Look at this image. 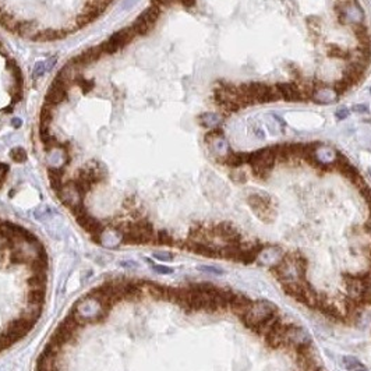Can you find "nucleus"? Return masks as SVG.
Listing matches in <instances>:
<instances>
[{
	"label": "nucleus",
	"mask_w": 371,
	"mask_h": 371,
	"mask_svg": "<svg viewBox=\"0 0 371 371\" xmlns=\"http://www.w3.org/2000/svg\"><path fill=\"white\" fill-rule=\"evenodd\" d=\"M334 88H335V91L339 94V97L342 95V94H344V92H347L349 89H350V84L347 82V81H344V79L342 80H339L338 82H336L335 85H334Z\"/></svg>",
	"instance_id": "30"
},
{
	"label": "nucleus",
	"mask_w": 371,
	"mask_h": 371,
	"mask_svg": "<svg viewBox=\"0 0 371 371\" xmlns=\"http://www.w3.org/2000/svg\"><path fill=\"white\" fill-rule=\"evenodd\" d=\"M247 203L253 212L260 218L263 222H272L276 216L272 201L268 195L265 194H251L247 198Z\"/></svg>",
	"instance_id": "6"
},
{
	"label": "nucleus",
	"mask_w": 371,
	"mask_h": 371,
	"mask_svg": "<svg viewBox=\"0 0 371 371\" xmlns=\"http://www.w3.org/2000/svg\"><path fill=\"white\" fill-rule=\"evenodd\" d=\"M198 269H200V271H203V272H207V274H212V275L223 274V271H222L221 268H218V266H212V265H201V266H198Z\"/></svg>",
	"instance_id": "33"
},
{
	"label": "nucleus",
	"mask_w": 371,
	"mask_h": 371,
	"mask_svg": "<svg viewBox=\"0 0 371 371\" xmlns=\"http://www.w3.org/2000/svg\"><path fill=\"white\" fill-rule=\"evenodd\" d=\"M279 311L278 307L275 306L272 301L268 300H260L253 301L251 307L248 310V313L241 318V321L244 322V325L253 331H258L260 328L264 325L268 319L276 316Z\"/></svg>",
	"instance_id": "2"
},
{
	"label": "nucleus",
	"mask_w": 371,
	"mask_h": 371,
	"mask_svg": "<svg viewBox=\"0 0 371 371\" xmlns=\"http://www.w3.org/2000/svg\"><path fill=\"white\" fill-rule=\"evenodd\" d=\"M152 256H154V258L159 260V261H172L173 260V254L172 253H166V251H157Z\"/></svg>",
	"instance_id": "35"
},
{
	"label": "nucleus",
	"mask_w": 371,
	"mask_h": 371,
	"mask_svg": "<svg viewBox=\"0 0 371 371\" xmlns=\"http://www.w3.org/2000/svg\"><path fill=\"white\" fill-rule=\"evenodd\" d=\"M198 123L205 129L215 130V129H218L221 126L222 116L215 113V112H205V113H201L198 116Z\"/></svg>",
	"instance_id": "20"
},
{
	"label": "nucleus",
	"mask_w": 371,
	"mask_h": 371,
	"mask_svg": "<svg viewBox=\"0 0 371 371\" xmlns=\"http://www.w3.org/2000/svg\"><path fill=\"white\" fill-rule=\"evenodd\" d=\"M248 165L251 166L253 175L258 179H265L276 163L272 147H266L248 154Z\"/></svg>",
	"instance_id": "4"
},
{
	"label": "nucleus",
	"mask_w": 371,
	"mask_h": 371,
	"mask_svg": "<svg viewBox=\"0 0 371 371\" xmlns=\"http://www.w3.org/2000/svg\"><path fill=\"white\" fill-rule=\"evenodd\" d=\"M354 371H367V370H364V369H362V367H359V369H356Z\"/></svg>",
	"instance_id": "44"
},
{
	"label": "nucleus",
	"mask_w": 371,
	"mask_h": 371,
	"mask_svg": "<svg viewBox=\"0 0 371 371\" xmlns=\"http://www.w3.org/2000/svg\"><path fill=\"white\" fill-rule=\"evenodd\" d=\"M10 157H11V159L14 162L21 163V162H26V152L21 147H17V148H13V150L10 151Z\"/></svg>",
	"instance_id": "29"
},
{
	"label": "nucleus",
	"mask_w": 371,
	"mask_h": 371,
	"mask_svg": "<svg viewBox=\"0 0 371 371\" xmlns=\"http://www.w3.org/2000/svg\"><path fill=\"white\" fill-rule=\"evenodd\" d=\"M327 52L329 57H336V59H350L352 57V53L344 51V48H341L338 45H329Z\"/></svg>",
	"instance_id": "26"
},
{
	"label": "nucleus",
	"mask_w": 371,
	"mask_h": 371,
	"mask_svg": "<svg viewBox=\"0 0 371 371\" xmlns=\"http://www.w3.org/2000/svg\"><path fill=\"white\" fill-rule=\"evenodd\" d=\"M311 99L319 104V105H331L338 101L339 94L336 92L334 87H314V89L310 94Z\"/></svg>",
	"instance_id": "14"
},
{
	"label": "nucleus",
	"mask_w": 371,
	"mask_h": 371,
	"mask_svg": "<svg viewBox=\"0 0 371 371\" xmlns=\"http://www.w3.org/2000/svg\"><path fill=\"white\" fill-rule=\"evenodd\" d=\"M286 328H288V324L282 322V319L279 318L276 322H275L272 328L265 334V341H266V344L271 346L272 349H279V347H285L286 344H285V334H286Z\"/></svg>",
	"instance_id": "12"
},
{
	"label": "nucleus",
	"mask_w": 371,
	"mask_h": 371,
	"mask_svg": "<svg viewBox=\"0 0 371 371\" xmlns=\"http://www.w3.org/2000/svg\"><path fill=\"white\" fill-rule=\"evenodd\" d=\"M67 91L69 88L64 87L63 84H60L59 81H53V84L51 85V88L48 89L46 92V97H45V104L48 105L56 106L59 104H62L63 101L67 99Z\"/></svg>",
	"instance_id": "15"
},
{
	"label": "nucleus",
	"mask_w": 371,
	"mask_h": 371,
	"mask_svg": "<svg viewBox=\"0 0 371 371\" xmlns=\"http://www.w3.org/2000/svg\"><path fill=\"white\" fill-rule=\"evenodd\" d=\"M247 162L248 154H241V152L236 154V152H232V151L226 155V158L222 160V163H225V165H228L230 168L235 169L240 168L241 165H244V163H247Z\"/></svg>",
	"instance_id": "21"
},
{
	"label": "nucleus",
	"mask_w": 371,
	"mask_h": 371,
	"mask_svg": "<svg viewBox=\"0 0 371 371\" xmlns=\"http://www.w3.org/2000/svg\"><path fill=\"white\" fill-rule=\"evenodd\" d=\"M177 3L176 0H152V4L158 6L159 9H165V7H170L172 4Z\"/></svg>",
	"instance_id": "36"
},
{
	"label": "nucleus",
	"mask_w": 371,
	"mask_h": 371,
	"mask_svg": "<svg viewBox=\"0 0 371 371\" xmlns=\"http://www.w3.org/2000/svg\"><path fill=\"white\" fill-rule=\"evenodd\" d=\"M56 39H59V35H57V31H53V29L39 31L34 36V41H38V42H51V41H56Z\"/></svg>",
	"instance_id": "27"
},
{
	"label": "nucleus",
	"mask_w": 371,
	"mask_h": 371,
	"mask_svg": "<svg viewBox=\"0 0 371 371\" xmlns=\"http://www.w3.org/2000/svg\"><path fill=\"white\" fill-rule=\"evenodd\" d=\"M56 63H57V56H51V57H48L44 62H38L34 66V70H32L34 77H41V76H44L46 73H49Z\"/></svg>",
	"instance_id": "22"
},
{
	"label": "nucleus",
	"mask_w": 371,
	"mask_h": 371,
	"mask_svg": "<svg viewBox=\"0 0 371 371\" xmlns=\"http://www.w3.org/2000/svg\"><path fill=\"white\" fill-rule=\"evenodd\" d=\"M338 21L344 26H357L364 21V11L357 0H339L335 4Z\"/></svg>",
	"instance_id": "5"
},
{
	"label": "nucleus",
	"mask_w": 371,
	"mask_h": 371,
	"mask_svg": "<svg viewBox=\"0 0 371 371\" xmlns=\"http://www.w3.org/2000/svg\"><path fill=\"white\" fill-rule=\"evenodd\" d=\"M160 13H162V9H159L155 4H151L148 9L135 18L134 24L132 26L135 34L137 35H147L157 24V21L160 17Z\"/></svg>",
	"instance_id": "8"
},
{
	"label": "nucleus",
	"mask_w": 371,
	"mask_h": 371,
	"mask_svg": "<svg viewBox=\"0 0 371 371\" xmlns=\"http://www.w3.org/2000/svg\"><path fill=\"white\" fill-rule=\"evenodd\" d=\"M81 66L74 62V59H71L70 62L67 63L62 70L57 73L56 76V81H59L60 84H63L64 87H70L74 82H77V80L81 77L80 71H81Z\"/></svg>",
	"instance_id": "13"
},
{
	"label": "nucleus",
	"mask_w": 371,
	"mask_h": 371,
	"mask_svg": "<svg viewBox=\"0 0 371 371\" xmlns=\"http://www.w3.org/2000/svg\"><path fill=\"white\" fill-rule=\"evenodd\" d=\"M77 84H79L80 87L82 88V92H89L91 89L94 88V81L92 80H85V79H82V77H80L79 80H77Z\"/></svg>",
	"instance_id": "32"
},
{
	"label": "nucleus",
	"mask_w": 371,
	"mask_h": 371,
	"mask_svg": "<svg viewBox=\"0 0 371 371\" xmlns=\"http://www.w3.org/2000/svg\"><path fill=\"white\" fill-rule=\"evenodd\" d=\"M205 142L208 144V147H210L212 154L218 158V160H221V162L226 158V155L230 152L229 144L226 141V138H225L222 130L215 129V130H211L210 132H207V135H205Z\"/></svg>",
	"instance_id": "9"
},
{
	"label": "nucleus",
	"mask_w": 371,
	"mask_h": 371,
	"mask_svg": "<svg viewBox=\"0 0 371 371\" xmlns=\"http://www.w3.org/2000/svg\"><path fill=\"white\" fill-rule=\"evenodd\" d=\"M39 32L38 26L32 21H23L20 23V26L17 28V34L21 35L23 38H28V39H34V36Z\"/></svg>",
	"instance_id": "24"
},
{
	"label": "nucleus",
	"mask_w": 371,
	"mask_h": 371,
	"mask_svg": "<svg viewBox=\"0 0 371 371\" xmlns=\"http://www.w3.org/2000/svg\"><path fill=\"white\" fill-rule=\"evenodd\" d=\"M366 226H367V229H369V233L371 235V219H369V222H367V225H366Z\"/></svg>",
	"instance_id": "43"
},
{
	"label": "nucleus",
	"mask_w": 371,
	"mask_h": 371,
	"mask_svg": "<svg viewBox=\"0 0 371 371\" xmlns=\"http://www.w3.org/2000/svg\"><path fill=\"white\" fill-rule=\"evenodd\" d=\"M281 99H285L286 102H300L303 101V92L294 82H279L275 85Z\"/></svg>",
	"instance_id": "16"
},
{
	"label": "nucleus",
	"mask_w": 371,
	"mask_h": 371,
	"mask_svg": "<svg viewBox=\"0 0 371 371\" xmlns=\"http://www.w3.org/2000/svg\"><path fill=\"white\" fill-rule=\"evenodd\" d=\"M11 112H13V106H7L3 109V113H11Z\"/></svg>",
	"instance_id": "42"
},
{
	"label": "nucleus",
	"mask_w": 371,
	"mask_h": 371,
	"mask_svg": "<svg viewBox=\"0 0 371 371\" xmlns=\"http://www.w3.org/2000/svg\"><path fill=\"white\" fill-rule=\"evenodd\" d=\"M177 3H180L186 9H193L195 6V0H176Z\"/></svg>",
	"instance_id": "40"
},
{
	"label": "nucleus",
	"mask_w": 371,
	"mask_h": 371,
	"mask_svg": "<svg viewBox=\"0 0 371 371\" xmlns=\"http://www.w3.org/2000/svg\"><path fill=\"white\" fill-rule=\"evenodd\" d=\"M353 32L357 41L360 42V46L363 48H371V35L369 32V28L364 24H357L353 26Z\"/></svg>",
	"instance_id": "23"
},
{
	"label": "nucleus",
	"mask_w": 371,
	"mask_h": 371,
	"mask_svg": "<svg viewBox=\"0 0 371 371\" xmlns=\"http://www.w3.org/2000/svg\"><path fill=\"white\" fill-rule=\"evenodd\" d=\"M344 367H346L347 370L354 371V370H356V369L362 367V364L357 362V360H356L354 357H344Z\"/></svg>",
	"instance_id": "34"
},
{
	"label": "nucleus",
	"mask_w": 371,
	"mask_h": 371,
	"mask_svg": "<svg viewBox=\"0 0 371 371\" xmlns=\"http://www.w3.org/2000/svg\"><path fill=\"white\" fill-rule=\"evenodd\" d=\"M352 110H353L354 113H367L369 112V106L364 105V104H362V105H354L352 107Z\"/></svg>",
	"instance_id": "39"
},
{
	"label": "nucleus",
	"mask_w": 371,
	"mask_h": 371,
	"mask_svg": "<svg viewBox=\"0 0 371 371\" xmlns=\"http://www.w3.org/2000/svg\"><path fill=\"white\" fill-rule=\"evenodd\" d=\"M11 126H13L14 129H18V127H21V126H23V120L16 117V119H13V120H11Z\"/></svg>",
	"instance_id": "41"
},
{
	"label": "nucleus",
	"mask_w": 371,
	"mask_h": 371,
	"mask_svg": "<svg viewBox=\"0 0 371 371\" xmlns=\"http://www.w3.org/2000/svg\"><path fill=\"white\" fill-rule=\"evenodd\" d=\"M1 14H3V13H1V9H0V16H1Z\"/></svg>",
	"instance_id": "45"
},
{
	"label": "nucleus",
	"mask_w": 371,
	"mask_h": 371,
	"mask_svg": "<svg viewBox=\"0 0 371 371\" xmlns=\"http://www.w3.org/2000/svg\"><path fill=\"white\" fill-rule=\"evenodd\" d=\"M251 304H253V301L243 293H233V296H232V299L229 301L230 310L240 318H243L247 314Z\"/></svg>",
	"instance_id": "18"
},
{
	"label": "nucleus",
	"mask_w": 371,
	"mask_h": 371,
	"mask_svg": "<svg viewBox=\"0 0 371 371\" xmlns=\"http://www.w3.org/2000/svg\"><path fill=\"white\" fill-rule=\"evenodd\" d=\"M102 54L104 53L101 51V46H94V48H89L82 53H80L79 56H76L74 62L80 64L81 67H84V66H88L91 63H95L97 60H99Z\"/></svg>",
	"instance_id": "19"
},
{
	"label": "nucleus",
	"mask_w": 371,
	"mask_h": 371,
	"mask_svg": "<svg viewBox=\"0 0 371 371\" xmlns=\"http://www.w3.org/2000/svg\"><path fill=\"white\" fill-rule=\"evenodd\" d=\"M39 134H41V141L44 142L45 148H46L48 151L57 145L56 137L52 135V134H49V132H39Z\"/></svg>",
	"instance_id": "28"
},
{
	"label": "nucleus",
	"mask_w": 371,
	"mask_h": 371,
	"mask_svg": "<svg viewBox=\"0 0 371 371\" xmlns=\"http://www.w3.org/2000/svg\"><path fill=\"white\" fill-rule=\"evenodd\" d=\"M147 261L150 263L151 266L154 268V271L155 272H158V274H162V275H169V274H172L173 272V269L172 268H169V266H163V265H158V264H154L151 260H148L147 258Z\"/></svg>",
	"instance_id": "31"
},
{
	"label": "nucleus",
	"mask_w": 371,
	"mask_h": 371,
	"mask_svg": "<svg viewBox=\"0 0 371 371\" xmlns=\"http://www.w3.org/2000/svg\"><path fill=\"white\" fill-rule=\"evenodd\" d=\"M366 64H363L360 62H353L350 63L344 71V80L347 81L350 84V87H353L356 84H359L360 81L364 77V73H366Z\"/></svg>",
	"instance_id": "17"
},
{
	"label": "nucleus",
	"mask_w": 371,
	"mask_h": 371,
	"mask_svg": "<svg viewBox=\"0 0 371 371\" xmlns=\"http://www.w3.org/2000/svg\"><path fill=\"white\" fill-rule=\"evenodd\" d=\"M91 20H92V18L88 17L87 14H82V16L76 21V26H77V28H84V26H87L89 23H91Z\"/></svg>",
	"instance_id": "38"
},
{
	"label": "nucleus",
	"mask_w": 371,
	"mask_h": 371,
	"mask_svg": "<svg viewBox=\"0 0 371 371\" xmlns=\"http://www.w3.org/2000/svg\"><path fill=\"white\" fill-rule=\"evenodd\" d=\"M285 344L286 346H292L294 350H297L303 346L311 344V336L306 329H303L299 325H288L285 334Z\"/></svg>",
	"instance_id": "11"
},
{
	"label": "nucleus",
	"mask_w": 371,
	"mask_h": 371,
	"mask_svg": "<svg viewBox=\"0 0 371 371\" xmlns=\"http://www.w3.org/2000/svg\"><path fill=\"white\" fill-rule=\"evenodd\" d=\"M240 88L243 91L244 97L247 99L248 105L256 104H269L279 101L281 95L276 87H271L265 82H250V84H241Z\"/></svg>",
	"instance_id": "3"
},
{
	"label": "nucleus",
	"mask_w": 371,
	"mask_h": 371,
	"mask_svg": "<svg viewBox=\"0 0 371 371\" xmlns=\"http://www.w3.org/2000/svg\"><path fill=\"white\" fill-rule=\"evenodd\" d=\"M349 113H350V110L347 109V107H339L338 110L335 112V117L338 119V120H344L347 116H349Z\"/></svg>",
	"instance_id": "37"
},
{
	"label": "nucleus",
	"mask_w": 371,
	"mask_h": 371,
	"mask_svg": "<svg viewBox=\"0 0 371 371\" xmlns=\"http://www.w3.org/2000/svg\"><path fill=\"white\" fill-rule=\"evenodd\" d=\"M0 26H3L6 31H10V32H17V28H18V26H20V23L16 21L11 14L3 13V14L0 16Z\"/></svg>",
	"instance_id": "25"
},
{
	"label": "nucleus",
	"mask_w": 371,
	"mask_h": 371,
	"mask_svg": "<svg viewBox=\"0 0 371 371\" xmlns=\"http://www.w3.org/2000/svg\"><path fill=\"white\" fill-rule=\"evenodd\" d=\"M274 274L281 282L288 281H304L307 271V260L299 253H289L282 261L272 268Z\"/></svg>",
	"instance_id": "1"
},
{
	"label": "nucleus",
	"mask_w": 371,
	"mask_h": 371,
	"mask_svg": "<svg viewBox=\"0 0 371 371\" xmlns=\"http://www.w3.org/2000/svg\"><path fill=\"white\" fill-rule=\"evenodd\" d=\"M56 194L59 197V200L70 210L76 208L80 204H82V198H84V194L81 193V190L77 187L74 180L69 182V183H64Z\"/></svg>",
	"instance_id": "10"
},
{
	"label": "nucleus",
	"mask_w": 371,
	"mask_h": 371,
	"mask_svg": "<svg viewBox=\"0 0 371 371\" xmlns=\"http://www.w3.org/2000/svg\"><path fill=\"white\" fill-rule=\"evenodd\" d=\"M135 36H137V34L132 29V26H126L120 31H116L113 35H110L109 39L102 42L101 44V51H102L104 54H113V53L119 52L126 45H129V42H132Z\"/></svg>",
	"instance_id": "7"
},
{
	"label": "nucleus",
	"mask_w": 371,
	"mask_h": 371,
	"mask_svg": "<svg viewBox=\"0 0 371 371\" xmlns=\"http://www.w3.org/2000/svg\"><path fill=\"white\" fill-rule=\"evenodd\" d=\"M370 94H371V88H370Z\"/></svg>",
	"instance_id": "46"
}]
</instances>
